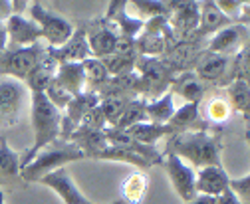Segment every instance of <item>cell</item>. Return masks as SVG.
Segmentation results:
<instances>
[{
    "label": "cell",
    "mask_w": 250,
    "mask_h": 204,
    "mask_svg": "<svg viewBox=\"0 0 250 204\" xmlns=\"http://www.w3.org/2000/svg\"><path fill=\"white\" fill-rule=\"evenodd\" d=\"M165 147V153L177 155L181 161H189L191 168L221 165V143L207 129L171 135Z\"/></svg>",
    "instance_id": "1"
},
{
    "label": "cell",
    "mask_w": 250,
    "mask_h": 204,
    "mask_svg": "<svg viewBox=\"0 0 250 204\" xmlns=\"http://www.w3.org/2000/svg\"><path fill=\"white\" fill-rule=\"evenodd\" d=\"M32 105V129H34V147L20 161V168L32 163V159L48 145L56 143L62 135V111L56 109L44 93H30Z\"/></svg>",
    "instance_id": "2"
},
{
    "label": "cell",
    "mask_w": 250,
    "mask_h": 204,
    "mask_svg": "<svg viewBox=\"0 0 250 204\" xmlns=\"http://www.w3.org/2000/svg\"><path fill=\"white\" fill-rule=\"evenodd\" d=\"M85 159L83 153L76 147L72 141H62L58 139L56 143L44 147L30 165H26L24 168H20V179L24 185L28 183H38L44 174L58 170V168H64L66 165L74 163V161H82Z\"/></svg>",
    "instance_id": "3"
},
{
    "label": "cell",
    "mask_w": 250,
    "mask_h": 204,
    "mask_svg": "<svg viewBox=\"0 0 250 204\" xmlns=\"http://www.w3.org/2000/svg\"><path fill=\"white\" fill-rule=\"evenodd\" d=\"M135 74H137V93L141 99L151 101L161 97L165 92H169L171 81L175 77V74L171 72V68L159 60V57H145V56H137L135 60Z\"/></svg>",
    "instance_id": "4"
},
{
    "label": "cell",
    "mask_w": 250,
    "mask_h": 204,
    "mask_svg": "<svg viewBox=\"0 0 250 204\" xmlns=\"http://www.w3.org/2000/svg\"><path fill=\"white\" fill-rule=\"evenodd\" d=\"M44 57H46V48L40 42L26 48H6L0 54V77H12L18 81H24L26 75Z\"/></svg>",
    "instance_id": "5"
},
{
    "label": "cell",
    "mask_w": 250,
    "mask_h": 204,
    "mask_svg": "<svg viewBox=\"0 0 250 204\" xmlns=\"http://www.w3.org/2000/svg\"><path fill=\"white\" fill-rule=\"evenodd\" d=\"M30 101V92L26 85L12 77H0V131L14 127Z\"/></svg>",
    "instance_id": "6"
},
{
    "label": "cell",
    "mask_w": 250,
    "mask_h": 204,
    "mask_svg": "<svg viewBox=\"0 0 250 204\" xmlns=\"http://www.w3.org/2000/svg\"><path fill=\"white\" fill-rule=\"evenodd\" d=\"M30 16L38 24L42 38L48 42V48H58L62 44H66L70 40V36L74 34V26L68 20L46 10L40 2H34L30 6Z\"/></svg>",
    "instance_id": "7"
},
{
    "label": "cell",
    "mask_w": 250,
    "mask_h": 204,
    "mask_svg": "<svg viewBox=\"0 0 250 204\" xmlns=\"http://www.w3.org/2000/svg\"><path fill=\"white\" fill-rule=\"evenodd\" d=\"M169 8V28L175 36V40H189V36H195L199 26V2H167Z\"/></svg>",
    "instance_id": "8"
},
{
    "label": "cell",
    "mask_w": 250,
    "mask_h": 204,
    "mask_svg": "<svg viewBox=\"0 0 250 204\" xmlns=\"http://www.w3.org/2000/svg\"><path fill=\"white\" fill-rule=\"evenodd\" d=\"M195 75L201 81L229 87L232 83V57L205 52V56H201L195 62Z\"/></svg>",
    "instance_id": "9"
},
{
    "label": "cell",
    "mask_w": 250,
    "mask_h": 204,
    "mask_svg": "<svg viewBox=\"0 0 250 204\" xmlns=\"http://www.w3.org/2000/svg\"><path fill=\"white\" fill-rule=\"evenodd\" d=\"M165 172L169 174L171 185L175 188V192L179 194L181 200L191 202L197 196L195 190V168H191L189 165H185V161H181L177 155L165 153L163 161H161Z\"/></svg>",
    "instance_id": "10"
},
{
    "label": "cell",
    "mask_w": 250,
    "mask_h": 204,
    "mask_svg": "<svg viewBox=\"0 0 250 204\" xmlns=\"http://www.w3.org/2000/svg\"><path fill=\"white\" fill-rule=\"evenodd\" d=\"M246 46H248V28L244 24H230V26L223 28L221 32H216L207 42V50L205 52L232 57L240 50H244Z\"/></svg>",
    "instance_id": "11"
},
{
    "label": "cell",
    "mask_w": 250,
    "mask_h": 204,
    "mask_svg": "<svg viewBox=\"0 0 250 204\" xmlns=\"http://www.w3.org/2000/svg\"><path fill=\"white\" fill-rule=\"evenodd\" d=\"M46 56L56 66H60V64H82L83 60L91 57L85 30L83 28H78V30H74V34L70 36V40L66 44H62L58 48H46Z\"/></svg>",
    "instance_id": "12"
},
{
    "label": "cell",
    "mask_w": 250,
    "mask_h": 204,
    "mask_svg": "<svg viewBox=\"0 0 250 204\" xmlns=\"http://www.w3.org/2000/svg\"><path fill=\"white\" fill-rule=\"evenodd\" d=\"M100 105V95L96 92H83L82 95H76L68 107L64 109V113H62V135L60 139L62 141H68L70 135L78 129V125L82 123V119L85 117V113L93 107Z\"/></svg>",
    "instance_id": "13"
},
{
    "label": "cell",
    "mask_w": 250,
    "mask_h": 204,
    "mask_svg": "<svg viewBox=\"0 0 250 204\" xmlns=\"http://www.w3.org/2000/svg\"><path fill=\"white\" fill-rule=\"evenodd\" d=\"M4 28H6V36L10 42V48H26L38 44L42 38V32L38 24L30 18L26 20L22 14H12L4 20Z\"/></svg>",
    "instance_id": "14"
},
{
    "label": "cell",
    "mask_w": 250,
    "mask_h": 204,
    "mask_svg": "<svg viewBox=\"0 0 250 204\" xmlns=\"http://www.w3.org/2000/svg\"><path fill=\"white\" fill-rule=\"evenodd\" d=\"M38 183L40 185H46L48 188H52L62 200H64V204H93V202H89L80 192V188L76 186V183L70 179V172H68L66 167L44 174V177Z\"/></svg>",
    "instance_id": "15"
},
{
    "label": "cell",
    "mask_w": 250,
    "mask_h": 204,
    "mask_svg": "<svg viewBox=\"0 0 250 204\" xmlns=\"http://www.w3.org/2000/svg\"><path fill=\"white\" fill-rule=\"evenodd\" d=\"M229 174L225 172L223 165H212L199 168L195 172V190L197 194L205 196H221L229 188Z\"/></svg>",
    "instance_id": "16"
},
{
    "label": "cell",
    "mask_w": 250,
    "mask_h": 204,
    "mask_svg": "<svg viewBox=\"0 0 250 204\" xmlns=\"http://www.w3.org/2000/svg\"><path fill=\"white\" fill-rule=\"evenodd\" d=\"M24 183L20 179V159L8 147L6 139L0 135V188H22Z\"/></svg>",
    "instance_id": "17"
},
{
    "label": "cell",
    "mask_w": 250,
    "mask_h": 204,
    "mask_svg": "<svg viewBox=\"0 0 250 204\" xmlns=\"http://www.w3.org/2000/svg\"><path fill=\"white\" fill-rule=\"evenodd\" d=\"M85 36H87L91 57L102 60V57L113 54V48H115V42H117V34H115L113 28L107 24L105 18L102 22H98V24H91L89 32H85Z\"/></svg>",
    "instance_id": "18"
},
{
    "label": "cell",
    "mask_w": 250,
    "mask_h": 204,
    "mask_svg": "<svg viewBox=\"0 0 250 204\" xmlns=\"http://www.w3.org/2000/svg\"><path fill=\"white\" fill-rule=\"evenodd\" d=\"M199 107H201V103H185L183 107L175 109L173 117L167 123L171 135L187 133V131H205L207 125L199 115Z\"/></svg>",
    "instance_id": "19"
},
{
    "label": "cell",
    "mask_w": 250,
    "mask_h": 204,
    "mask_svg": "<svg viewBox=\"0 0 250 204\" xmlns=\"http://www.w3.org/2000/svg\"><path fill=\"white\" fill-rule=\"evenodd\" d=\"M230 24L232 22L216 8L214 2H210V0H205V2L199 4V26H197L195 36L197 38H205V36L216 34V32H221L223 28H227Z\"/></svg>",
    "instance_id": "20"
},
{
    "label": "cell",
    "mask_w": 250,
    "mask_h": 204,
    "mask_svg": "<svg viewBox=\"0 0 250 204\" xmlns=\"http://www.w3.org/2000/svg\"><path fill=\"white\" fill-rule=\"evenodd\" d=\"M54 83H58L62 90H66L72 97L82 95L87 90L82 64H60L56 68Z\"/></svg>",
    "instance_id": "21"
},
{
    "label": "cell",
    "mask_w": 250,
    "mask_h": 204,
    "mask_svg": "<svg viewBox=\"0 0 250 204\" xmlns=\"http://www.w3.org/2000/svg\"><path fill=\"white\" fill-rule=\"evenodd\" d=\"M169 92L173 93V97L181 95L189 103H201L205 97V85L195 75V72H181L179 75L173 77Z\"/></svg>",
    "instance_id": "22"
},
{
    "label": "cell",
    "mask_w": 250,
    "mask_h": 204,
    "mask_svg": "<svg viewBox=\"0 0 250 204\" xmlns=\"http://www.w3.org/2000/svg\"><path fill=\"white\" fill-rule=\"evenodd\" d=\"M68 141H72L76 145V147L83 153L85 159H96L104 149L109 147L105 137H104V131H87V129H82V127H78L70 135Z\"/></svg>",
    "instance_id": "23"
},
{
    "label": "cell",
    "mask_w": 250,
    "mask_h": 204,
    "mask_svg": "<svg viewBox=\"0 0 250 204\" xmlns=\"http://www.w3.org/2000/svg\"><path fill=\"white\" fill-rule=\"evenodd\" d=\"M56 64L46 56L44 60L26 75V79L22 81L26 85V90L30 93H46V90L50 87V83L54 81V75H56Z\"/></svg>",
    "instance_id": "24"
},
{
    "label": "cell",
    "mask_w": 250,
    "mask_h": 204,
    "mask_svg": "<svg viewBox=\"0 0 250 204\" xmlns=\"http://www.w3.org/2000/svg\"><path fill=\"white\" fill-rule=\"evenodd\" d=\"M145 111H147V121L155 125H167L169 119L175 113V103H173V93L165 92L161 97L145 101Z\"/></svg>",
    "instance_id": "25"
},
{
    "label": "cell",
    "mask_w": 250,
    "mask_h": 204,
    "mask_svg": "<svg viewBox=\"0 0 250 204\" xmlns=\"http://www.w3.org/2000/svg\"><path fill=\"white\" fill-rule=\"evenodd\" d=\"M147 186H149V181L141 170L131 172L121 185V202L123 204H141V200L147 192Z\"/></svg>",
    "instance_id": "26"
},
{
    "label": "cell",
    "mask_w": 250,
    "mask_h": 204,
    "mask_svg": "<svg viewBox=\"0 0 250 204\" xmlns=\"http://www.w3.org/2000/svg\"><path fill=\"white\" fill-rule=\"evenodd\" d=\"M227 99L232 111L240 113L244 119H248V109H250V87L248 81L236 79L227 87Z\"/></svg>",
    "instance_id": "27"
},
{
    "label": "cell",
    "mask_w": 250,
    "mask_h": 204,
    "mask_svg": "<svg viewBox=\"0 0 250 204\" xmlns=\"http://www.w3.org/2000/svg\"><path fill=\"white\" fill-rule=\"evenodd\" d=\"M125 131H127L137 143L149 145V147H153V145L157 143L159 139H163V137H167V135L171 137V131H169L167 125H155V123H149V121L137 123V125L125 129Z\"/></svg>",
    "instance_id": "28"
},
{
    "label": "cell",
    "mask_w": 250,
    "mask_h": 204,
    "mask_svg": "<svg viewBox=\"0 0 250 204\" xmlns=\"http://www.w3.org/2000/svg\"><path fill=\"white\" fill-rule=\"evenodd\" d=\"M147 121V111H145V99L141 97H135V99H129L125 103L119 119L115 123L117 129H129L137 123H145Z\"/></svg>",
    "instance_id": "29"
},
{
    "label": "cell",
    "mask_w": 250,
    "mask_h": 204,
    "mask_svg": "<svg viewBox=\"0 0 250 204\" xmlns=\"http://www.w3.org/2000/svg\"><path fill=\"white\" fill-rule=\"evenodd\" d=\"M83 68V75H85V85H87V92H96L100 85H104L107 81V70L104 68L102 60L98 57H87V60L82 62Z\"/></svg>",
    "instance_id": "30"
},
{
    "label": "cell",
    "mask_w": 250,
    "mask_h": 204,
    "mask_svg": "<svg viewBox=\"0 0 250 204\" xmlns=\"http://www.w3.org/2000/svg\"><path fill=\"white\" fill-rule=\"evenodd\" d=\"M96 159H98V161L129 163V165H133V167H137V168H141V170H145V168L153 167L151 163H147V161H145V159H141L139 155H135V153H131V151H125V149H117V147H107V149H104Z\"/></svg>",
    "instance_id": "31"
},
{
    "label": "cell",
    "mask_w": 250,
    "mask_h": 204,
    "mask_svg": "<svg viewBox=\"0 0 250 204\" xmlns=\"http://www.w3.org/2000/svg\"><path fill=\"white\" fill-rule=\"evenodd\" d=\"M135 60L137 57H123L117 54H109L105 57H102V64L107 70L109 77H117V75H127L135 72Z\"/></svg>",
    "instance_id": "32"
},
{
    "label": "cell",
    "mask_w": 250,
    "mask_h": 204,
    "mask_svg": "<svg viewBox=\"0 0 250 204\" xmlns=\"http://www.w3.org/2000/svg\"><path fill=\"white\" fill-rule=\"evenodd\" d=\"M207 119L210 123H216V125H221L225 121L230 119V115H232V109L229 105V99L225 95H214L210 97V101L207 103Z\"/></svg>",
    "instance_id": "33"
},
{
    "label": "cell",
    "mask_w": 250,
    "mask_h": 204,
    "mask_svg": "<svg viewBox=\"0 0 250 204\" xmlns=\"http://www.w3.org/2000/svg\"><path fill=\"white\" fill-rule=\"evenodd\" d=\"M129 99H123V97H105V99H100V111L104 115V119H105V125L107 127H115L117 119H119V115L125 107V103H127Z\"/></svg>",
    "instance_id": "34"
},
{
    "label": "cell",
    "mask_w": 250,
    "mask_h": 204,
    "mask_svg": "<svg viewBox=\"0 0 250 204\" xmlns=\"http://www.w3.org/2000/svg\"><path fill=\"white\" fill-rule=\"evenodd\" d=\"M216 8L221 10L230 22H238V24H244V18L248 14V4L246 2H240V0H216Z\"/></svg>",
    "instance_id": "35"
},
{
    "label": "cell",
    "mask_w": 250,
    "mask_h": 204,
    "mask_svg": "<svg viewBox=\"0 0 250 204\" xmlns=\"http://www.w3.org/2000/svg\"><path fill=\"white\" fill-rule=\"evenodd\" d=\"M139 14V20L147 22L151 18H161V16H169V8L167 2H151V0H137V2H131Z\"/></svg>",
    "instance_id": "36"
},
{
    "label": "cell",
    "mask_w": 250,
    "mask_h": 204,
    "mask_svg": "<svg viewBox=\"0 0 250 204\" xmlns=\"http://www.w3.org/2000/svg\"><path fill=\"white\" fill-rule=\"evenodd\" d=\"M46 97H48V101L56 107V109H60V111H64L66 107H68V103L74 99L66 90H62V87L58 85V83H50V87L46 90V93H44Z\"/></svg>",
    "instance_id": "37"
},
{
    "label": "cell",
    "mask_w": 250,
    "mask_h": 204,
    "mask_svg": "<svg viewBox=\"0 0 250 204\" xmlns=\"http://www.w3.org/2000/svg\"><path fill=\"white\" fill-rule=\"evenodd\" d=\"M229 190L242 202V204H250V174L242 179H230L229 181Z\"/></svg>",
    "instance_id": "38"
},
{
    "label": "cell",
    "mask_w": 250,
    "mask_h": 204,
    "mask_svg": "<svg viewBox=\"0 0 250 204\" xmlns=\"http://www.w3.org/2000/svg\"><path fill=\"white\" fill-rule=\"evenodd\" d=\"M214 204H242V202H240V200H238V198H236V196H234V194H232V192L227 188V190H225L221 196H216Z\"/></svg>",
    "instance_id": "39"
},
{
    "label": "cell",
    "mask_w": 250,
    "mask_h": 204,
    "mask_svg": "<svg viewBox=\"0 0 250 204\" xmlns=\"http://www.w3.org/2000/svg\"><path fill=\"white\" fill-rule=\"evenodd\" d=\"M14 10H12V2L8 0H0V22H4L8 16H12Z\"/></svg>",
    "instance_id": "40"
},
{
    "label": "cell",
    "mask_w": 250,
    "mask_h": 204,
    "mask_svg": "<svg viewBox=\"0 0 250 204\" xmlns=\"http://www.w3.org/2000/svg\"><path fill=\"white\" fill-rule=\"evenodd\" d=\"M8 48V36H6V28L4 22H0V54Z\"/></svg>",
    "instance_id": "41"
},
{
    "label": "cell",
    "mask_w": 250,
    "mask_h": 204,
    "mask_svg": "<svg viewBox=\"0 0 250 204\" xmlns=\"http://www.w3.org/2000/svg\"><path fill=\"white\" fill-rule=\"evenodd\" d=\"M214 196H205V194H197L191 202H187V204H214Z\"/></svg>",
    "instance_id": "42"
},
{
    "label": "cell",
    "mask_w": 250,
    "mask_h": 204,
    "mask_svg": "<svg viewBox=\"0 0 250 204\" xmlns=\"http://www.w3.org/2000/svg\"><path fill=\"white\" fill-rule=\"evenodd\" d=\"M0 204H6V198H4V190L0 188Z\"/></svg>",
    "instance_id": "43"
},
{
    "label": "cell",
    "mask_w": 250,
    "mask_h": 204,
    "mask_svg": "<svg viewBox=\"0 0 250 204\" xmlns=\"http://www.w3.org/2000/svg\"><path fill=\"white\" fill-rule=\"evenodd\" d=\"M111 204H123V202H121V200H115V202H111Z\"/></svg>",
    "instance_id": "44"
}]
</instances>
